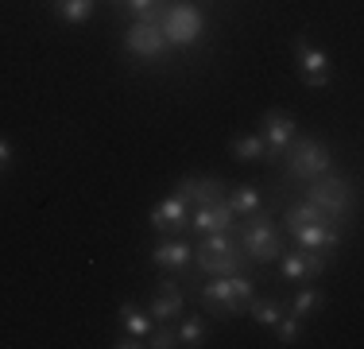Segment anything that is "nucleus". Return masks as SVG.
Instances as JSON below:
<instances>
[{
    "label": "nucleus",
    "mask_w": 364,
    "mask_h": 349,
    "mask_svg": "<svg viewBox=\"0 0 364 349\" xmlns=\"http://www.w3.org/2000/svg\"><path fill=\"white\" fill-rule=\"evenodd\" d=\"M124 4L140 16V24H159L163 16V0H124Z\"/></svg>",
    "instance_id": "obj_25"
},
{
    "label": "nucleus",
    "mask_w": 364,
    "mask_h": 349,
    "mask_svg": "<svg viewBox=\"0 0 364 349\" xmlns=\"http://www.w3.org/2000/svg\"><path fill=\"white\" fill-rule=\"evenodd\" d=\"M232 209L229 202H210V206H194V214H190V225L194 229H202V233H221V229H232Z\"/></svg>",
    "instance_id": "obj_14"
},
{
    "label": "nucleus",
    "mask_w": 364,
    "mask_h": 349,
    "mask_svg": "<svg viewBox=\"0 0 364 349\" xmlns=\"http://www.w3.org/2000/svg\"><path fill=\"white\" fill-rule=\"evenodd\" d=\"M294 117L291 113H279V109H267L264 120H259V140H264V155L267 160H279L287 152V144L294 140Z\"/></svg>",
    "instance_id": "obj_7"
},
{
    "label": "nucleus",
    "mask_w": 364,
    "mask_h": 349,
    "mask_svg": "<svg viewBox=\"0 0 364 349\" xmlns=\"http://www.w3.org/2000/svg\"><path fill=\"white\" fill-rule=\"evenodd\" d=\"M175 194L186 206H210V202H221L225 198V182L213 179V174H186V179L178 182Z\"/></svg>",
    "instance_id": "obj_8"
},
{
    "label": "nucleus",
    "mask_w": 364,
    "mask_h": 349,
    "mask_svg": "<svg viewBox=\"0 0 364 349\" xmlns=\"http://www.w3.org/2000/svg\"><path fill=\"white\" fill-rule=\"evenodd\" d=\"M240 252H245L248 260H256V264H272V260H279L283 241H279V229L272 225V217H267L264 209L248 214V225L240 229Z\"/></svg>",
    "instance_id": "obj_2"
},
{
    "label": "nucleus",
    "mask_w": 364,
    "mask_h": 349,
    "mask_svg": "<svg viewBox=\"0 0 364 349\" xmlns=\"http://www.w3.org/2000/svg\"><path fill=\"white\" fill-rule=\"evenodd\" d=\"M151 318L155 322H175L182 311H186V295H182V287H178V279H163L159 287H155V295H151Z\"/></svg>",
    "instance_id": "obj_9"
},
{
    "label": "nucleus",
    "mask_w": 364,
    "mask_h": 349,
    "mask_svg": "<svg viewBox=\"0 0 364 349\" xmlns=\"http://www.w3.org/2000/svg\"><path fill=\"white\" fill-rule=\"evenodd\" d=\"M202 299H205V307H210L213 314L232 318V314H240V307L252 299V279H248L245 272L210 276V283L202 287Z\"/></svg>",
    "instance_id": "obj_1"
},
{
    "label": "nucleus",
    "mask_w": 364,
    "mask_h": 349,
    "mask_svg": "<svg viewBox=\"0 0 364 349\" xmlns=\"http://www.w3.org/2000/svg\"><path fill=\"white\" fill-rule=\"evenodd\" d=\"M112 345H117V349H140V345H147V342H144V338H136V334H120Z\"/></svg>",
    "instance_id": "obj_28"
},
{
    "label": "nucleus",
    "mask_w": 364,
    "mask_h": 349,
    "mask_svg": "<svg viewBox=\"0 0 364 349\" xmlns=\"http://www.w3.org/2000/svg\"><path fill=\"white\" fill-rule=\"evenodd\" d=\"M8 167H12V144L0 140V171H8Z\"/></svg>",
    "instance_id": "obj_29"
},
{
    "label": "nucleus",
    "mask_w": 364,
    "mask_h": 349,
    "mask_svg": "<svg viewBox=\"0 0 364 349\" xmlns=\"http://www.w3.org/2000/svg\"><path fill=\"white\" fill-rule=\"evenodd\" d=\"M322 209H318L314 202H306V198H302V202H294V206H287V214H283V222H287V229H299V225H306V222H322ZM329 222V217H326Z\"/></svg>",
    "instance_id": "obj_20"
},
{
    "label": "nucleus",
    "mask_w": 364,
    "mask_h": 349,
    "mask_svg": "<svg viewBox=\"0 0 364 349\" xmlns=\"http://www.w3.org/2000/svg\"><path fill=\"white\" fill-rule=\"evenodd\" d=\"M194 260L205 276H232V272H245V252L240 249H229V252H210L198 244L194 249Z\"/></svg>",
    "instance_id": "obj_13"
},
{
    "label": "nucleus",
    "mask_w": 364,
    "mask_h": 349,
    "mask_svg": "<svg viewBox=\"0 0 364 349\" xmlns=\"http://www.w3.org/2000/svg\"><path fill=\"white\" fill-rule=\"evenodd\" d=\"M283 303L279 299H248V314L259 322V326H275V322L283 318Z\"/></svg>",
    "instance_id": "obj_19"
},
{
    "label": "nucleus",
    "mask_w": 364,
    "mask_h": 349,
    "mask_svg": "<svg viewBox=\"0 0 364 349\" xmlns=\"http://www.w3.org/2000/svg\"><path fill=\"white\" fill-rule=\"evenodd\" d=\"M155 28L163 31L167 47H194V43L202 39V31H205V20H202V12H198L194 4H171V8H163V16H159Z\"/></svg>",
    "instance_id": "obj_4"
},
{
    "label": "nucleus",
    "mask_w": 364,
    "mask_h": 349,
    "mask_svg": "<svg viewBox=\"0 0 364 349\" xmlns=\"http://www.w3.org/2000/svg\"><path fill=\"white\" fill-rule=\"evenodd\" d=\"M124 47L132 51V55H140V58H163L167 39H163V31L155 28V24H140V20H136L132 28H128V35H124Z\"/></svg>",
    "instance_id": "obj_10"
},
{
    "label": "nucleus",
    "mask_w": 364,
    "mask_h": 349,
    "mask_svg": "<svg viewBox=\"0 0 364 349\" xmlns=\"http://www.w3.org/2000/svg\"><path fill=\"white\" fill-rule=\"evenodd\" d=\"M232 155L245 160V163L264 160V140H259V136H237V140H232Z\"/></svg>",
    "instance_id": "obj_23"
},
{
    "label": "nucleus",
    "mask_w": 364,
    "mask_h": 349,
    "mask_svg": "<svg viewBox=\"0 0 364 349\" xmlns=\"http://www.w3.org/2000/svg\"><path fill=\"white\" fill-rule=\"evenodd\" d=\"M151 338V349H171V345H178V334H175V326H171V322H159V326H155V334H147Z\"/></svg>",
    "instance_id": "obj_27"
},
{
    "label": "nucleus",
    "mask_w": 364,
    "mask_h": 349,
    "mask_svg": "<svg viewBox=\"0 0 364 349\" xmlns=\"http://www.w3.org/2000/svg\"><path fill=\"white\" fill-rule=\"evenodd\" d=\"M151 225H155V233H182L190 225V206L182 202L178 194L163 198V202L151 209Z\"/></svg>",
    "instance_id": "obj_12"
},
{
    "label": "nucleus",
    "mask_w": 364,
    "mask_h": 349,
    "mask_svg": "<svg viewBox=\"0 0 364 349\" xmlns=\"http://www.w3.org/2000/svg\"><path fill=\"white\" fill-rule=\"evenodd\" d=\"M306 202H314L329 222H341L349 214V182L341 174H318V179L306 182Z\"/></svg>",
    "instance_id": "obj_5"
},
{
    "label": "nucleus",
    "mask_w": 364,
    "mask_h": 349,
    "mask_svg": "<svg viewBox=\"0 0 364 349\" xmlns=\"http://www.w3.org/2000/svg\"><path fill=\"white\" fill-rule=\"evenodd\" d=\"M93 4L97 0H55V16L63 24H85L93 16Z\"/></svg>",
    "instance_id": "obj_18"
},
{
    "label": "nucleus",
    "mask_w": 364,
    "mask_h": 349,
    "mask_svg": "<svg viewBox=\"0 0 364 349\" xmlns=\"http://www.w3.org/2000/svg\"><path fill=\"white\" fill-rule=\"evenodd\" d=\"M225 202H229V209L237 217H248L259 209V190L256 187H232L229 194H225Z\"/></svg>",
    "instance_id": "obj_17"
},
{
    "label": "nucleus",
    "mask_w": 364,
    "mask_h": 349,
    "mask_svg": "<svg viewBox=\"0 0 364 349\" xmlns=\"http://www.w3.org/2000/svg\"><path fill=\"white\" fill-rule=\"evenodd\" d=\"M151 260L159 268H167V272H178V268H186L190 260H194V249H190L186 241H163L151 249Z\"/></svg>",
    "instance_id": "obj_15"
},
{
    "label": "nucleus",
    "mask_w": 364,
    "mask_h": 349,
    "mask_svg": "<svg viewBox=\"0 0 364 349\" xmlns=\"http://www.w3.org/2000/svg\"><path fill=\"white\" fill-rule=\"evenodd\" d=\"M120 326H124V334H136L147 342V334H151V314H144L136 303H124L120 307Z\"/></svg>",
    "instance_id": "obj_16"
},
{
    "label": "nucleus",
    "mask_w": 364,
    "mask_h": 349,
    "mask_svg": "<svg viewBox=\"0 0 364 349\" xmlns=\"http://www.w3.org/2000/svg\"><path fill=\"white\" fill-rule=\"evenodd\" d=\"M283 160H287V174L291 179H318V174H326L329 167H333V155H329V147L322 144V140H310V136H294L287 144V152H283Z\"/></svg>",
    "instance_id": "obj_3"
},
{
    "label": "nucleus",
    "mask_w": 364,
    "mask_h": 349,
    "mask_svg": "<svg viewBox=\"0 0 364 349\" xmlns=\"http://www.w3.org/2000/svg\"><path fill=\"white\" fill-rule=\"evenodd\" d=\"M175 334H178V345L198 349V345H205V322L202 318H182L175 326Z\"/></svg>",
    "instance_id": "obj_21"
},
{
    "label": "nucleus",
    "mask_w": 364,
    "mask_h": 349,
    "mask_svg": "<svg viewBox=\"0 0 364 349\" xmlns=\"http://www.w3.org/2000/svg\"><path fill=\"white\" fill-rule=\"evenodd\" d=\"M318 307H322V291L306 287V291H299V295H294L291 314H294V318H310V314H318Z\"/></svg>",
    "instance_id": "obj_22"
},
{
    "label": "nucleus",
    "mask_w": 364,
    "mask_h": 349,
    "mask_svg": "<svg viewBox=\"0 0 364 349\" xmlns=\"http://www.w3.org/2000/svg\"><path fill=\"white\" fill-rule=\"evenodd\" d=\"M299 322H302V318H294V314L283 311V318L275 322V334H279V345H294V342H299Z\"/></svg>",
    "instance_id": "obj_26"
},
{
    "label": "nucleus",
    "mask_w": 364,
    "mask_h": 349,
    "mask_svg": "<svg viewBox=\"0 0 364 349\" xmlns=\"http://www.w3.org/2000/svg\"><path fill=\"white\" fill-rule=\"evenodd\" d=\"M294 58H299V74L302 82L310 85V90H322L329 85V78H333V70H329V55L322 47H314V43L302 35V39H294Z\"/></svg>",
    "instance_id": "obj_6"
},
{
    "label": "nucleus",
    "mask_w": 364,
    "mask_h": 349,
    "mask_svg": "<svg viewBox=\"0 0 364 349\" xmlns=\"http://www.w3.org/2000/svg\"><path fill=\"white\" fill-rule=\"evenodd\" d=\"M279 272H283V279H310L306 276V252H302V249L287 252V256H283V264H279Z\"/></svg>",
    "instance_id": "obj_24"
},
{
    "label": "nucleus",
    "mask_w": 364,
    "mask_h": 349,
    "mask_svg": "<svg viewBox=\"0 0 364 349\" xmlns=\"http://www.w3.org/2000/svg\"><path fill=\"white\" fill-rule=\"evenodd\" d=\"M294 241H299V249H318V252H329L337 249V241H341V229H337V222H306L299 225V229H291Z\"/></svg>",
    "instance_id": "obj_11"
}]
</instances>
